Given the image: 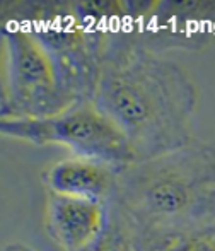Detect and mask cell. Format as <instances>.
I'll return each instance as SVG.
<instances>
[{
  "instance_id": "30bf717a",
  "label": "cell",
  "mask_w": 215,
  "mask_h": 251,
  "mask_svg": "<svg viewBox=\"0 0 215 251\" xmlns=\"http://www.w3.org/2000/svg\"><path fill=\"white\" fill-rule=\"evenodd\" d=\"M2 251H36V250L24 245V243H9Z\"/></svg>"
},
{
  "instance_id": "5b68a950",
  "label": "cell",
  "mask_w": 215,
  "mask_h": 251,
  "mask_svg": "<svg viewBox=\"0 0 215 251\" xmlns=\"http://www.w3.org/2000/svg\"><path fill=\"white\" fill-rule=\"evenodd\" d=\"M0 132L5 139L38 147L63 146L77 157L96 159L116 168L137 162L123 130L94 101H77L47 118L2 120Z\"/></svg>"
},
{
  "instance_id": "7a4b0ae2",
  "label": "cell",
  "mask_w": 215,
  "mask_h": 251,
  "mask_svg": "<svg viewBox=\"0 0 215 251\" xmlns=\"http://www.w3.org/2000/svg\"><path fill=\"white\" fill-rule=\"evenodd\" d=\"M145 231L215 217V142L193 139L176 151L123 166L115 199Z\"/></svg>"
},
{
  "instance_id": "3957f363",
  "label": "cell",
  "mask_w": 215,
  "mask_h": 251,
  "mask_svg": "<svg viewBox=\"0 0 215 251\" xmlns=\"http://www.w3.org/2000/svg\"><path fill=\"white\" fill-rule=\"evenodd\" d=\"M2 19H14L38 38L73 102L93 101L106 36L80 14L75 0L2 2Z\"/></svg>"
},
{
  "instance_id": "9c48e42d",
  "label": "cell",
  "mask_w": 215,
  "mask_h": 251,
  "mask_svg": "<svg viewBox=\"0 0 215 251\" xmlns=\"http://www.w3.org/2000/svg\"><path fill=\"white\" fill-rule=\"evenodd\" d=\"M82 251H143L137 222L115 201H109L108 222L101 236Z\"/></svg>"
},
{
  "instance_id": "ba28073f",
  "label": "cell",
  "mask_w": 215,
  "mask_h": 251,
  "mask_svg": "<svg viewBox=\"0 0 215 251\" xmlns=\"http://www.w3.org/2000/svg\"><path fill=\"white\" fill-rule=\"evenodd\" d=\"M140 232L143 251H215V217L171 229L140 227Z\"/></svg>"
},
{
  "instance_id": "277c9868",
  "label": "cell",
  "mask_w": 215,
  "mask_h": 251,
  "mask_svg": "<svg viewBox=\"0 0 215 251\" xmlns=\"http://www.w3.org/2000/svg\"><path fill=\"white\" fill-rule=\"evenodd\" d=\"M3 82L0 120L47 118L73 104L53 60L38 38L14 19H2Z\"/></svg>"
},
{
  "instance_id": "8992f818",
  "label": "cell",
  "mask_w": 215,
  "mask_h": 251,
  "mask_svg": "<svg viewBox=\"0 0 215 251\" xmlns=\"http://www.w3.org/2000/svg\"><path fill=\"white\" fill-rule=\"evenodd\" d=\"M108 208L109 203L47 192L45 231L62 251H82L104 231Z\"/></svg>"
},
{
  "instance_id": "52a82bcc",
  "label": "cell",
  "mask_w": 215,
  "mask_h": 251,
  "mask_svg": "<svg viewBox=\"0 0 215 251\" xmlns=\"http://www.w3.org/2000/svg\"><path fill=\"white\" fill-rule=\"evenodd\" d=\"M119 168L96 159L72 155L48 166L41 175L47 192L109 203L115 199Z\"/></svg>"
},
{
  "instance_id": "6da1fadb",
  "label": "cell",
  "mask_w": 215,
  "mask_h": 251,
  "mask_svg": "<svg viewBox=\"0 0 215 251\" xmlns=\"http://www.w3.org/2000/svg\"><path fill=\"white\" fill-rule=\"evenodd\" d=\"M93 101L123 130L137 161L195 139L200 91L193 75L126 34L106 36Z\"/></svg>"
}]
</instances>
